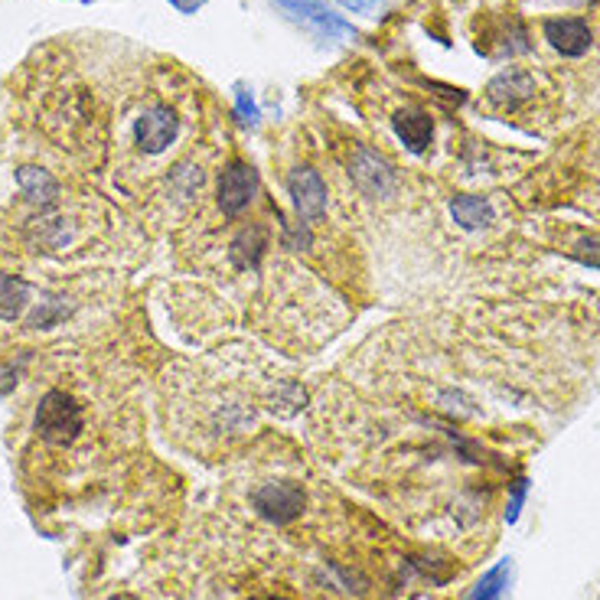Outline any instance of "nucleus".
<instances>
[{
  "instance_id": "nucleus-1",
  "label": "nucleus",
  "mask_w": 600,
  "mask_h": 600,
  "mask_svg": "<svg viewBox=\"0 0 600 600\" xmlns=\"http://www.w3.org/2000/svg\"><path fill=\"white\" fill-rule=\"evenodd\" d=\"M33 428H36V434H39L46 444H52V447H69V444L82 434V428H85L82 405H79L69 392L52 388V392H46V395L39 398Z\"/></svg>"
},
{
  "instance_id": "nucleus-2",
  "label": "nucleus",
  "mask_w": 600,
  "mask_h": 600,
  "mask_svg": "<svg viewBox=\"0 0 600 600\" xmlns=\"http://www.w3.org/2000/svg\"><path fill=\"white\" fill-rule=\"evenodd\" d=\"M252 506L268 523L288 526V523H295L300 513H303L307 496H303V490H300L295 480H272V483H265V487H259L252 493Z\"/></svg>"
},
{
  "instance_id": "nucleus-3",
  "label": "nucleus",
  "mask_w": 600,
  "mask_h": 600,
  "mask_svg": "<svg viewBox=\"0 0 600 600\" xmlns=\"http://www.w3.org/2000/svg\"><path fill=\"white\" fill-rule=\"evenodd\" d=\"M180 134V118L173 108L167 105H151L141 111L137 124H134V141L144 154H160L167 151Z\"/></svg>"
},
{
  "instance_id": "nucleus-4",
  "label": "nucleus",
  "mask_w": 600,
  "mask_h": 600,
  "mask_svg": "<svg viewBox=\"0 0 600 600\" xmlns=\"http://www.w3.org/2000/svg\"><path fill=\"white\" fill-rule=\"evenodd\" d=\"M259 193V173L249 164H229L219 177V209L226 216H239Z\"/></svg>"
},
{
  "instance_id": "nucleus-5",
  "label": "nucleus",
  "mask_w": 600,
  "mask_h": 600,
  "mask_svg": "<svg viewBox=\"0 0 600 600\" xmlns=\"http://www.w3.org/2000/svg\"><path fill=\"white\" fill-rule=\"evenodd\" d=\"M288 193H291L295 209H298V216L307 226H313V223H320L326 216V187H323L316 170H310V167L291 170Z\"/></svg>"
},
{
  "instance_id": "nucleus-6",
  "label": "nucleus",
  "mask_w": 600,
  "mask_h": 600,
  "mask_svg": "<svg viewBox=\"0 0 600 600\" xmlns=\"http://www.w3.org/2000/svg\"><path fill=\"white\" fill-rule=\"evenodd\" d=\"M352 180H356V187L362 190V193H369V196H392L395 193V187H398V180H395V170L375 154V151H365V147H359L356 151V157H352Z\"/></svg>"
},
{
  "instance_id": "nucleus-7",
  "label": "nucleus",
  "mask_w": 600,
  "mask_h": 600,
  "mask_svg": "<svg viewBox=\"0 0 600 600\" xmlns=\"http://www.w3.org/2000/svg\"><path fill=\"white\" fill-rule=\"evenodd\" d=\"M532 95H536V79L526 69H506L496 79H490V85H487V101L493 108H503V111L519 108Z\"/></svg>"
},
{
  "instance_id": "nucleus-8",
  "label": "nucleus",
  "mask_w": 600,
  "mask_h": 600,
  "mask_svg": "<svg viewBox=\"0 0 600 600\" xmlns=\"http://www.w3.org/2000/svg\"><path fill=\"white\" fill-rule=\"evenodd\" d=\"M542 29L552 49H559L568 59H578L591 49V26L581 16H555V20H545Z\"/></svg>"
},
{
  "instance_id": "nucleus-9",
  "label": "nucleus",
  "mask_w": 600,
  "mask_h": 600,
  "mask_svg": "<svg viewBox=\"0 0 600 600\" xmlns=\"http://www.w3.org/2000/svg\"><path fill=\"white\" fill-rule=\"evenodd\" d=\"M281 3L291 16L303 20L307 26H313L316 33H326V36H352V23H346L339 13H333L323 0H275Z\"/></svg>"
},
{
  "instance_id": "nucleus-10",
  "label": "nucleus",
  "mask_w": 600,
  "mask_h": 600,
  "mask_svg": "<svg viewBox=\"0 0 600 600\" xmlns=\"http://www.w3.org/2000/svg\"><path fill=\"white\" fill-rule=\"evenodd\" d=\"M392 128L398 134V141L411 151V154H424L431 137H434V121L418 111V108H405L392 118Z\"/></svg>"
},
{
  "instance_id": "nucleus-11",
  "label": "nucleus",
  "mask_w": 600,
  "mask_h": 600,
  "mask_svg": "<svg viewBox=\"0 0 600 600\" xmlns=\"http://www.w3.org/2000/svg\"><path fill=\"white\" fill-rule=\"evenodd\" d=\"M16 183L23 190V196L36 206V209H49L59 203V183L52 173H46L43 167H20L16 170Z\"/></svg>"
},
{
  "instance_id": "nucleus-12",
  "label": "nucleus",
  "mask_w": 600,
  "mask_h": 600,
  "mask_svg": "<svg viewBox=\"0 0 600 600\" xmlns=\"http://www.w3.org/2000/svg\"><path fill=\"white\" fill-rule=\"evenodd\" d=\"M451 216L460 229L477 232V229L493 223V206L483 196H454L451 200Z\"/></svg>"
},
{
  "instance_id": "nucleus-13",
  "label": "nucleus",
  "mask_w": 600,
  "mask_h": 600,
  "mask_svg": "<svg viewBox=\"0 0 600 600\" xmlns=\"http://www.w3.org/2000/svg\"><path fill=\"white\" fill-rule=\"evenodd\" d=\"M26 307H29V288L13 275H0V320H20Z\"/></svg>"
},
{
  "instance_id": "nucleus-14",
  "label": "nucleus",
  "mask_w": 600,
  "mask_h": 600,
  "mask_svg": "<svg viewBox=\"0 0 600 600\" xmlns=\"http://www.w3.org/2000/svg\"><path fill=\"white\" fill-rule=\"evenodd\" d=\"M268 242H265V232L262 229H245L236 242H232V262L239 268H255L265 255Z\"/></svg>"
},
{
  "instance_id": "nucleus-15",
  "label": "nucleus",
  "mask_w": 600,
  "mask_h": 600,
  "mask_svg": "<svg viewBox=\"0 0 600 600\" xmlns=\"http://www.w3.org/2000/svg\"><path fill=\"white\" fill-rule=\"evenodd\" d=\"M509 585V562H500L493 572L483 575V581L470 591V600H500Z\"/></svg>"
},
{
  "instance_id": "nucleus-16",
  "label": "nucleus",
  "mask_w": 600,
  "mask_h": 600,
  "mask_svg": "<svg viewBox=\"0 0 600 600\" xmlns=\"http://www.w3.org/2000/svg\"><path fill=\"white\" fill-rule=\"evenodd\" d=\"M575 259H581V262H588V265L600 268V236L581 239V242L575 245Z\"/></svg>"
},
{
  "instance_id": "nucleus-17",
  "label": "nucleus",
  "mask_w": 600,
  "mask_h": 600,
  "mask_svg": "<svg viewBox=\"0 0 600 600\" xmlns=\"http://www.w3.org/2000/svg\"><path fill=\"white\" fill-rule=\"evenodd\" d=\"M526 490H529V483H526V480H516V490H513V500H509V509H506V519H509V523L519 519V509H523V503H526Z\"/></svg>"
},
{
  "instance_id": "nucleus-18",
  "label": "nucleus",
  "mask_w": 600,
  "mask_h": 600,
  "mask_svg": "<svg viewBox=\"0 0 600 600\" xmlns=\"http://www.w3.org/2000/svg\"><path fill=\"white\" fill-rule=\"evenodd\" d=\"M346 10H352V13H369V10H375V7H382V0H339Z\"/></svg>"
},
{
  "instance_id": "nucleus-19",
  "label": "nucleus",
  "mask_w": 600,
  "mask_h": 600,
  "mask_svg": "<svg viewBox=\"0 0 600 600\" xmlns=\"http://www.w3.org/2000/svg\"><path fill=\"white\" fill-rule=\"evenodd\" d=\"M239 108H242V115H249V121L259 118V111H255V105H252V98L245 92H239Z\"/></svg>"
},
{
  "instance_id": "nucleus-20",
  "label": "nucleus",
  "mask_w": 600,
  "mask_h": 600,
  "mask_svg": "<svg viewBox=\"0 0 600 600\" xmlns=\"http://www.w3.org/2000/svg\"><path fill=\"white\" fill-rule=\"evenodd\" d=\"M170 3H173V7H177L180 13H196V10H200V7H203L206 0H170Z\"/></svg>"
},
{
  "instance_id": "nucleus-21",
  "label": "nucleus",
  "mask_w": 600,
  "mask_h": 600,
  "mask_svg": "<svg viewBox=\"0 0 600 600\" xmlns=\"http://www.w3.org/2000/svg\"><path fill=\"white\" fill-rule=\"evenodd\" d=\"M108 600H137L134 595H115V598H108Z\"/></svg>"
},
{
  "instance_id": "nucleus-22",
  "label": "nucleus",
  "mask_w": 600,
  "mask_h": 600,
  "mask_svg": "<svg viewBox=\"0 0 600 600\" xmlns=\"http://www.w3.org/2000/svg\"><path fill=\"white\" fill-rule=\"evenodd\" d=\"M249 600H288V598H272V595H265V598H249Z\"/></svg>"
}]
</instances>
